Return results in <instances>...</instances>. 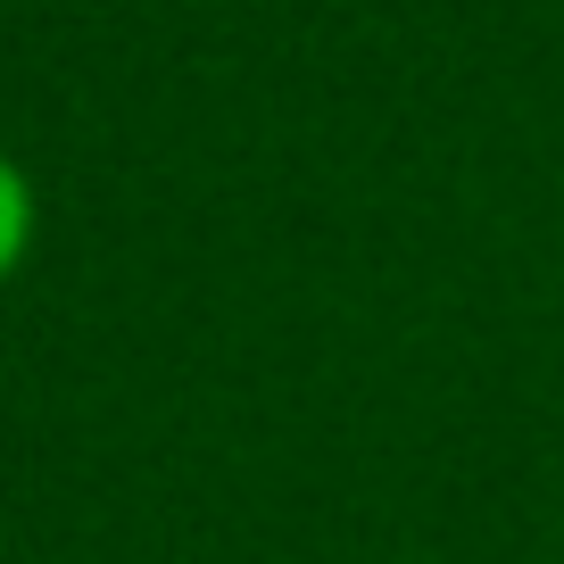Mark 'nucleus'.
<instances>
[{
	"instance_id": "1",
	"label": "nucleus",
	"mask_w": 564,
	"mask_h": 564,
	"mask_svg": "<svg viewBox=\"0 0 564 564\" xmlns=\"http://www.w3.org/2000/svg\"><path fill=\"white\" fill-rule=\"evenodd\" d=\"M34 249V183L18 175V159H0V282L25 265Z\"/></svg>"
}]
</instances>
